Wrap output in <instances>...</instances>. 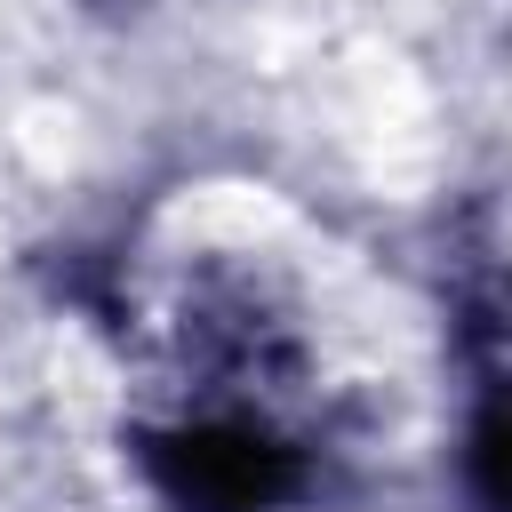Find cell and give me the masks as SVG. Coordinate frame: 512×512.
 <instances>
[{"label": "cell", "mask_w": 512, "mask_h": 512, "mask_svg": "<svg viewBox=\"0 0 512 512\" xmlns=\"http://www.w3.org/2000/svg\"><path fill=\"white\" fill-rule=\"evenodd\" d=\"M472 464H480V488L496 512H512V392L480 416V440H472Z\"/></svg>", "instance_id": "6da1fadb"}]
</instances>
